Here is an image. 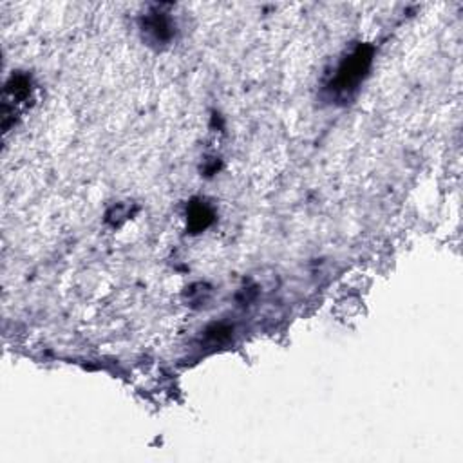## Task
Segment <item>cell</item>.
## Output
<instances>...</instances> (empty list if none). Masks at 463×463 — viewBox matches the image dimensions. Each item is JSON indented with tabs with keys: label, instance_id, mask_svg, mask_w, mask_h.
I'll return each instance as SVG.
<instances>
[{
	"label": "cell",
	"instance_id": "obj_1",
	"mask_svg": "<svg viewBox=\"0 0 463 463\" xmlns=\"http://www.w3.org/2000/svg\"><path fill=\"white\" fill-rule=\"evenodd\" d=\"M369 63H371V49L369 48H358L353 55H349L337 71V78L333 83L335 91L346 95V92L357 89V86L368 72Z\"/></svg>",
	"mask_w": 463,
	"mask_h": 463
},
{
	"label": "cell",
	"instance_id": "obj_2",
	"mask_svg": "<svg viewBox=\"0 0 463 463\" xmlns=\"http://www.w3.org/2000/svg\"><path fill=\"white\" fill-rule=\"evenodd\" d=\"M170 22L167 20V17L161 13H156L152 14V17H148L147 22H145V31H147V35L150 37V39L154 40L156 43L159 42H167L168 39H170V35H173V31H170Z\"/></svg>",
	"mask_w": 463,
	"mask_h": 463
},
{
	"label": "cell",
	"instance_id": "obj_3",
	"mask_svg": "<svg viewBox=\"0 0 463 463\" xmlns=\"http://www.w3.org/2000/svg\"><path fill=\"white\" fill-rule=\"evenodd\" d=\"M212 221V214L208 212V208L203 205L192 206L190 210V225L196 230L206 228V225Z\"/></svg>",
	"mask_w": 463,
	"mask_h": 463
}]
</instances>
